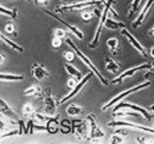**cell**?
<instances>
[{
    "label": "cell",
    "instance_id": "6da1fadb",
    "mask_svg": "<svg viewBox=\"0 0 154 144\" xmlns=\"http://www.w3.org/2000/svg\"><path fill=\"white\" fill-rule=\"evenodd\" d=\"M66 44H68L69 46H71V49H72V50H74V51L76 52L77 56H78V57H79V58H81V59L83 60V63H84V64H85V65H87V66H88V68H89V69H90L91 71H93L94 73H95V74H96L97 78H98V79L101 80V83H102L103 85H108V82H107V80H106V78H104V77L102 76V73H101V72L97 70L96 66H95V65L93 64V62H91V60H89V58H88V57H87L85 54L83 53V52H81V51H79V50L77 49L76 46L74 45V43L71 41V39H66Z\"/></svg>",
    "mask_w": 154,
    "mask_h": 144
},
{
    "label": "cell",
    "instance_id": "7a4b0ae2",
    "mask_svg": "<svg viewBox=\"0 0 154 144\" xmlns=\"http://www.w3.org/2000/svg\"><path fill=\"white\" fill-rule=\"evenodd\" d=\"M112 4H113V0H108V1L106 2V5H104V10H103L102 16H101V21H100V24H98V27H97V30H96V33H95V37H94V40L90 43V47H96L97 44H98L100 33H101V31H102V27H103V25H104L106 20H107V13H108V11L113 12V13L115 14V17L117 16L115 11L112 8Z\"/></svg>",
    "mask_w": 154,
    "mask_h": 144
},
{
    "label": "cell",
    "instance_id": "3957f363",
    "mask_svg": "<svg viewBox=\"0 0 154 144\" xmlns=\"http://www.w3.org/2000/svg\"><path fill=\"white\" fill-rule=\"evenodd\" d=\"M149 85H151V82H149V80H147L146 83H142V84H140V85H137V86H134V88H132V89H129V90L123 91L122 93L117 94L115 98H113L110 102H108L107 104H104V105L102 106V110H103V111H106L107 109L110 108V106H113L115 103H117L119 100H121L122 98H125L126 96H128V94L133 93V92H135V91H139V90H141V89H145V88H147V86H149Z\"/></svg>",
    "mask_w": 154,
    "mask_h": 144
},
{
    "label": "cell",
    "instance_id": "277c9868",
    "mask_svg": "<svg viewBox=\"0 0 154 144\" xmlns=\"http://www.w3.org/2000/svg\"><path fill=\"white\" fill-rule=\"evenodd\" d=\"M151 64H141V65H139V66H134V68H132V69H129V70H127V71H125L123 73H121L116 79L114 80H112V83L113 84H116V83H121L125 78H127V77H131V76H133L135 72L140 71V70H147V69H151Z\"/></svg>",
    "mask_w": 154,
    "mask_h": 144
},
{
    "label": "cell",
    "instance_id": "5b68a950",
    "mask_svg": "<svg viewBox=\"0 0 154 144\" xmlns=\"http://www.w3.org/2000/svg\"><path fill=\"white\" fill-rule=\"evenodd\" d=\"M90 78H91V73H88V74H87V76H85L84 78H82V79L79 80V83H78L76 86L74 88V90L71 91V92H70L69 94H66V96H65V97H64V98H63V99H62V100H60L59 103H60V104H64L65 102H68L69 99H71V98H72V97H74L75 94H77V93H78L79 91L83 89V86H84V85L87 84V82H88V80H89Z\"/></svg>",
    "mask_w": 154,
    "mask_h": 144
},
{
    "label": "cell",
    "instance_id": "8992f818",
    "mask_svg": "<svg viewBox=\"0 0 154 144\" xmlns=\"http://www.w3.org/2000/svg\"><path fill=\"white\" fill-rule=\"evenodd\" d=\"M44 12H45V13H48V14H49L50 17H52V18H55L56 20H58L59 22L64 24V25H65V26H66V27H68V28H69V30H70V31H71V32H72V33H74V34H75V36H76L77 38H78V39H83V33H82V32H81V31H79V30L77 28L76 26H72V25H70L69 22H66L65 20H63L62 18H59V17H58L56 13L49 12V11H46V10H44Z\"/></svg>",
    "mask_w": 154,
    "mask_h": 144
},
{
    "label": "cell",
    "instance_id": "52a82bcc",
    "mask_svg": "<svg viewBox=\"0 0 154 144\" xmlns=\"http://www.w3.org/2000/svg\"><path fill=\"white\" fill-rule=\"evenodd\" d=\"M121 108H131L132 110H134L136 112H140L143 117H146L147 119H151L153 116L147 111V110H145L143 108H141V106H137V105H135V104H131V103H121V104H119V105H116V108L114 109V112L117 111L119 109Z\"/></svg>",
    "mask_w": 154,
    "mask_h": 144
},
{
    "label": "cell",
    "instance_id": "ba28073f",
    "mask_svg": "<svg viewBox=\"0 0 154 144\" xmlns=\"http://www.w3.org/2000/svg\"><path fill=\"white\" fill-rule=\"evenodd\" d=\"M109 126H129V128H133V129H139V130H143V131H147V132H151L154 134V129L151 128H147V126H142V125H136L134 123H128V122H125V121H116V122H110L108 123Z\"/></svg>",
    "mask_w": 154,
    "mask_h": 144
},
{
    "label": "cell",
    "instance_id": "9c48e42d",
    "mask_svg": "<svg viewBox=\"0 0 154 144\" xmlns=\"http://www.w3.org/2000/svg\"><path fill=\"white\" fill-rule=\"evenodd\" d=\"M93 4H96L95 1H85V2H78L74 5H66V6H62L57 7L56 11L57 12H65V11H71V10H82V8H87L89 6H91Z\"/></svg>",
    "mask_w": 154,
    "mask_h": 144
},
{
    "label": "cell",
    "instance_id": "30bf717a",
    "mask_svg": "<svg viewBox=\"0 0 154 144\" xmlns=\"http://www.w3.org/2000/svg\"><path fill=\"white\" fill-rule=\"evenodd\" d=\"M121 33H122V34H123L125 37H127V39H128V40L131 41L132 46L134 47L135 50H137V51H139L140 53L143 56V57H146V56H147L146 51H145V49H143V46H142V45H141V44H140V43H139V41H137V40L135 39L134 37L132 36V34H131V33H129V32H128V31L126 30V28H122Z\"/></svg>",
    "mask_w": 154,
    "mask_h": 144
},
{
    "label": "cell",
    "instance_id": "8fae6325",
    "mask_svg": "<svg viewBox=\"0 0 154 144\" xmlns=\"http://www.w3.org/2000/svg\"><path fill=\"white\" fill-rule=\"evenodd\" d=\"M88 122H89V126H90V138H102L104 136V134L102 130H100L97 128L96 122L93 116H88Z\"/></svg>",
    "mask_w": 154,
    "mask_h": 144
},
{
    "label": "cell",
    "instance_id": "7c38bea8",
    "mask_svg": "<svg viewBox=\"0 0 154 144\" xmlns=\"http://www.w3.org/2000/svg\"><path fill=\"white\" fill-rule=\"evenodd\" d=\"M43 106H44V111H45L49 116L54 115L55 111H56V104H55L54 98L50 96L49 92H48V96L43 98Z\"/></svg>",
    "mask_w": 154,
    "mask_h": 144
},
{
    "label": "cell",
    "instance_id": "4fadbf2b",
    "mask_svg": "<svg viewBox=\"0 0 154 144\" xmlns=\"http://www.w3.org/2000/svg\"><path fill=\"white\" fill-rule=\"evenodd\" d=\"M87 124L83 121H74L72 122V131L78 137H84L87 134Z\"/></svg>",
    "mask_w": 154,
    "mask_h": 144
},
{
    "label": "cell",
    "instance_id": "5bb4252c",
    "mask_svg": "<svg viewBox=\"0 0 154 144\" xmlns=\"http://www.w3.org/2000/svg\"><path fill=\"white\" fill-rule=\"evenodd\" d=\"M32 76H33L35 79H37V80H43V79H45V78L49 76V73H48V71H46L42 65L35 64V65L32 66Z\"/></svg>",
    "mask_w": 154,
    "mask_h": 144
},
{
    "label": "cell",
    "instance_id": "9a60e30c",
    "mask_svg": "<svg viewBox=\"0 0 154 144\" xmlns=\"http://www.w3.org/2000/svg\"><path fill=\"white\" fill-rule=\"evenodd\" d=\"M0 103H1V112H2V115L5 113L7 117H10L11 119H14V121H19V118H18V116L16 115V112L12 110V109L10 108L8 105H7V103L1 98V100H0Z\"/></svg>",
    "mask_w": 154,
    "mask_h": 144
},
{
    "label": "cell",
    "instance_id": "2e32d148",
    "mask_svg": "<svg viewBox=\"0 0 154 144\" xmlns=\"http://www.w3.org/2000/svg\"><path fill=\"white\" fill-rule=\"evenodd\" d=\"M154 0H148L147 1V5L143 7V10H142V12L139 14V17H137V19L135 20V22L133 24V27H136V26H140L141 25V22H142V20H143V18L146 17V14L148 13V11H149V8L152 7V5H153Z\"/></svg>",
    "mask_w": 154,
    "mask_h": 144
},
{
    "label": "cell",
    "instance_id": "e0dca14e",
    "mask_svg": "<svg viewBox=\"0 0 154 144\" xmlns=\"http://www.w3.org/2000/svg\"><path fill=\"white\" fill-rule=\"evenodd\" d=\"M104 26L109 30H119V28H126V25L121 21H115L113 19L107 18L106 22H104Z\"/></svg>",
    "mask_w": 154,
    "mask_h": 144
},
{
    "label": "cell",
    "instance_id": "ac0fdd59",
    "mask_svg": "<svg viewBox=\"0 0 154 144\" xmlns=\"http://www.w3.org/2000/svg\"><path fill=\"white\" fill-rule=\"evenodd\" d=\"M106 69L112 73H117V72H120V65L117 63H115L112 58L107 57L106 58Z\"/></svg>",
    "mask_w": 154,
    "mask_h": 144
},
{
    "label": "cell",
    "instance_id": "d6986e66",
    "mask_svg": "<svg viewBox=\"0 0 154 144\" xmlns=\"http://www.w3.org/2000/svg\"><path fill=\"white\" fill-rule=\"evenodd\" d=\"M107 46L110 50V52L113 54H116L120 51V46H119V41L116 38H110L107 40Z\"/></svg>",
    "mask_w": 154,
    "mask_h": 144
},
{
    "label": "cell",
    "instance_id": "ffe728a7",
    "mask_svg": "<svg viewBox=\"0 0 154 144\" xmlns=\"http://www.w3.org/2000/svg\"><path fill=\"white\" fill-rule=\"evenodd\" d=\"M65 69H66V72H68L72 78L78 79V80L82 79V73L78 71L75 66H72V65H70V64H66V65H65Z\"/></svg>",
    "mask_w": 154,
    "mask_h": 144
},
{
    "label": "cell",
    "instance_id": "44dd1931",
    "mask_svg": "<svg viewBox=\"0 0 154 144\" xmlns=\"http://www.w3.org/2000/svg\"><path fill=\"white\" fill-rule=\"evenodd\" d=\"M0 38H1V40L5 43V44H7L10 47H12V49H14V50H17V51H19V52H24V47H21L20 45L18 44H16L14 41H12V40H10L8 38H6V37L4 36L2 33L0 34Z\"/></svg>",
    "mask_w": 154,
    "mask_h": 144
},
{
    "label": "cell",
    "instance_id": "7402d4cb",
    "mask_svg": "<svg viewBox=\"0 0 154 144\" xmlns=\"http://www.w3.org/2000/svg\"><path fill=\"white\" fill-rule=\"evenodd\" d=\"M1 80H23L24 76L20 74H8V73H1L0 74Z\"/></svg>",
    "mask_w": 154,
    "mask_h": 144
},
{
    "label": "cell",
    "instance_id": "603a6c76",
    "mask_svg": "<svg viewBox=\"0 0 154 144\" xmlns=\"http://www.w3.org/2000/svg\"><path fill=\"white\" fill-rule=\"evenodd\" d=\"M23 113H24V116H26V117H35V116H36L35 108H33L30 103H27V104L24 105V108H23Z\"/></svg>",
    "mask_w": 154,
    "mask_h": 144
},
{
    "label": "cell",
    "instance_id": "cb8c5ba5",
    "mask_svg": "<svg viewBox=\"0 0 154 144\" xmlns=\"http://www.w3.org/2000/svg\"><path fill=\"white\" fill-rule=\"evenodd\" d=\"M0 11H1V13L2 14H6V16H10L11 18H17V12H18V8L17 7H14V8H12V10H8V8H5L4 6H1L0 7Z\"/></svg>",
    "mask_w": 154,
    "mask_h": 144
},
{
    "label": "cell",
    "instance_id": "d4e9b609",
    "mask_svg": "<svg viewBox=\"0 0 154 144\" xmlns=\"http://www.w3.org/2000/svg\"><path fill=\"white\" fill-rule=\"evenodd\" d=\"M81 112H82V109L76 105H70L66 109V113L69 116H78V115H81Z\"/></svg>",
    "mask_w": 154,
    "mask_h": 144
},
{
    "label": "cell",
    "instance_id": "484cf974",
    "mask_svg": "<svg viewBox=\"0 0 154 144\" xmlns=\"http://www.w3.org/2000/svg\"><path fill=\"white\" fill-rule=\"evenodd\" d=\"M39 92H40V88H38V86H31L27 90L24 91V94L25 96H33V94H37Z\"/></svg>",
    "mask_w": 154,
    "mask_h": 144
},
{
    "label": "cell",
    "instance_id": "4316f807",
    "mask_svg": "<svg viewBox=\"0 0 154 144\" xmlns=\"http://www.w3.org/2000/svg\"><path fill=\"white\" fill-rule=\"evenodd\" d=\"M140 1L141 0H134L132 2V6H131V10H129V17H132L135 12L137 11V7L140 6Z\"/></svg>",
    "mask_w": 154,
    "mask_h": 144
},
{
    "label": "cell",
    "instance_id": "83f0119b",
    "mask_svg": "<svg viewBox=\"0 0 154 144\" xmlns=\"http://www.w3.org/2000/svg\"><path fill=\"white\" fill-rule=\"evenodd\" d=\"M65 36H66V33H65V31H64V30L57 28V30L55 31V37H57V38H59V39L65 38Z\"/></svg>",
    "mask_w": 154,
    "mask_h": 144
},
{
    "label": "cell",
    "instance_id": "f1b7e54d",
    "mask_svg": "<svg viewBox=\"0 0 154 144\" xmlns=\"http://www.w3.org/2000/svg\"><path fill=\"white\" fill-rule=\"evenodd\" d=\"M109 142H110V143H122V142H123V138H122L120 135H119V136L115 135V136H113V137L110 138Z\"/></svg>",
    "mask_w": 154,
    "mask_h": 144
},
{
    "label": "cell",
    "instance_id": "f546056e",
    "mask_svg": "<svg viewBox=\"0 0 154 144\" xmlns=\"http://www.w3.org/2000/svg\"><path fill=\"white\" fill-rule=\"evenodd\" d=\"M14 31H16V28H14V25L13 24H7L5 26V32H7V33H14Z\"/></svg>",
    "mask_w": 154,
    "mask_h": 144
},
{
    "label": "cell",
    "instance_id": "4dcf8cb0",
    "mask_svg": "<svg viewBox=\"0 0 154 144\" xmlns=\"http://www.w3.org/2000/svg\"><path fill=\"white\" fill-rule=\"evenodd\" d=\"M62 45V39H59V38H57V37H55L54 39H52V46L54 47H59Z\"/></svg>",
    "mask_w": 154,
    "mask_h": 144
},
{
    "label": "cell",
    "instance_id": "1f68e13d",
    "mask_svg": "<svg viewBox=\"0 0 154 144\" xmlns=\"http://www.w3.org/2000/svg\"><path fill=\"white\" fill-rule=\"evenodd\" d=\"M74 53L71 52V51H69V52H65L64 53V58H65V60H68V62H71V60H74Z\"/></svg>",
    "mask_w": 154,
    "mask_h": 144
},
{
    "label": "cell",
    "instance_id": "d6a6232c",
    "mask_svg": "<svg viewBox=\"0 0 154 144\" xmlns=\"http://www.w3.org/2000/svg\"><path fill=\"white\" fill-rule=\"evenodd\" d=\"M91 17H93L91 12H83L82 13V18L84 19V20H89V19H91Z\"/></svg>",
    "mask_w": 154,
    "mask_h": 144
},
{
    "label": "cell",
    "instance_id": "836d02e7",
    "mask_svg": "<svg viewBox=\"0 0 154 144\" xmlns=\"http://www.w3.org/2000/svg\"><path fill=\"white\" fill-rule=\"evenodd\" d=\"M17 134H19V131H17V130H12V131H10V132H7V134H2V137H10V136H12V135H17Z\"/></svg>",
    "mask_w": 154,
    "mask_h": 144
},
{
    "label": "cell",
    "instance_id": "e575fe53",
    "mask_svg": "<svg viewBox=\"0 0 154 144\" xmlns=\"http://www.w3.org/2000/svg\"><path fill=\"white\" fill-rule=\"evenodd\" d=\"M152 76H154V66H153V68L151 66V69H149V72L145 74V78H147V79H148V78H151Z\"/></svg>",
    "mask_w": 154,
    "mask_h": 144
},
{
    "label": "cell",
    "instance_id": "d590c367",
    "mask_svg": "<svg viewBox=\"0 0 154 144\" xmlns=\"http://www.w3.org/2000/svg\"><path fill=\"white\" fill-rule=\"evenodd\" d=\"M116 134L117 135H128V130H126V129H119L116 131Z\"/></svg>",
    "mask_w": 154,
    "mask_h": 144
},
{
    "label": "cell",
    "instance_id": "8d00e7d4",
    "mask_svg": "<svg viewBox=\"0 0 154 144\" xmlns=\"http://www.w3.org/2000/svg\"><path fill=\"white\" fill-rule=\"evenodd\" d=\"M68 85L70 86V88H75L76 85H75V79H70L69 82H68Z\"/></svg>",
    "mask_w": 154,
    "mask_h": 144
},
{
    "label": "cell",
    "instance_id": "74e56055",
    "mask_svg": "<svg viewBox=\"0 0 154 144\" xmlns=\"http://www.w3.org/2000/svg\"><path fill=\"white\" fill-rule=\"evenodd\" d=\"M37 2H39V4H46L48 0H37Z\"/></svg>",
    "mask_w": 154,
    "mask_h": 144
},
{
    "label": "cell",
    "instance_id": "f35d334b",
    "mask_svg": "<svg viewBox=\"0 0 154 144\" xmlns=\"http://www.w3.org/2000/svg\"><path fill=\"white\" fill-rule=\"evenodd\" d=\"M151 56H152V57L154 58V46L152 47V49H151Z\"/></svg>",
    "mask_w": 154,
    "mask_h": 144
},
{
    "label": "cell",
    "instance_id": "ab89813d",
    "mask_svg": "<svg viewBox=\"0 0 154 144\" xmlns=\"http://www.w3.org/2000/svg\"><path fill=\"white\" fill-rule=\"evenodd\" d=\"M149 32H151V34L154 37V26L152 27V28H151V31H149Z\"/></svg>",
    "mask_w": 154,
    "mask_h": 144
},
{
    "label": "cell",
    "instance_id": "60d3db41",
    "mask_svg": "<svg viewBox=\"0 0 154 144\" xmlns=\"http://www.w3.org/2000/svg\"><path fill=\"white\" fill-rule=\"evenodd\" d=\"M100 1H101V4H103V5H106V2H107L106 0H100Z\"/></svg>",
    "mask_w": 154,
    "mask_h": 144
},
{
    "label": "cell",
    "instance_id": "b9f144b4",
    "mask_svg": "<svg viewBox=\"0 0 154 144\" xmlns=\"http://www.w3.org/2000/svg\"><path fill=\"white\" fill-rule=\"evenodd\" d=\"M1 63H4V54L1 53Z\"/></svg>",
    "mask_w": 154,
    "mask_h": 144
},
{
    "label": "cell",
    "instance_id": "7bdbcfd3",
    "mask_svg": "<svg viewBox=\"0 0 154 144\" xmlns=\"http://www.w3.org/2000/svg\"><path fill=\"white\" fill-rule=\"evenodd\" d=\"M152 110L154 111V105H152Z\"/></svg>",
    "mask_w": 154,
    "mask_h": 144
}]
</instances>
